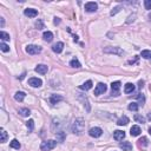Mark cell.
I'll list each match as a JSON object with an SVG mask.
<instances>
[{
	"mask_svg": "<svg viewBox=\"0 0 151 151\" xmlns=\"http://www.w3.org/2000/svg\"><path fill=\"white\" fill-rule=\"evenodd\" d=\"M85 130V122L83 118H77L71 125V131L74 135H82Z\"/></svg>",
	"mask_w": 151,
	"mask_h": 151,
	"instance_id": "obj_1",
	"label": "cell"
},
{
	"mask_svg": "<svg viewBox=\"0 0 151 151\" xmlns=\"http://www.w3.org/2000/svg\"><path fill=\"white\" fill-rule=\"evenodd\" d=\"M56 146H57V141H54V139H49V141H45V142L40 144V149L43 151H50L54 149Z\"/></svg>",
	"mask_w": 151,
	"mask_h": 151,
	"instance_id": "obj_2",
	"label": "cell"
},
{
	"mask_svg": "<svg viewBox=\"0 0 151 151\" xmlns=\"http://www.w3.org/2000/svg\"><path fill=\"white\" fill-rule=\"evenodd\" d=\"M105 53H111V54H117V56H123L124 51L120 47H105L104 49Z\"/></svg>",
	"mask_w": 151,
	"mask_h": 151,
	"instance_id": "obj_3",
	"label": "cell"
},
{
	"mask_svg": "<svg viewBox=\"0 0 151 151\" xmlns=\"http://www.w3.org/2000/svg\"><path fill=\"white\" fill-rule=\"evenodd\" d=\"M26 52H27L28 54L34 56V54H38V53L41 52V47L37 46V45H27V46H26Z\"/></svg>",
	"mask_w": 151,
	"mask_h": 151,
	"instance_id": "obj_4",
	"label": "cell"
},
{
	"mask_svg": "<svg viewBox=\"0 0 151 151\" xmlns=\"http://www.w3.org/2000/svg\"><path fill=\"white\" fill-rule=\"evenodd\" d=\"M89 135L91 136V137L98 138V137H100V136L103 135V130L100 129V127H92V129H90Z\"/></svg>",
	"mask_w": 151,
	"mask_h": 151,
	"instance_id": "obj_5",
	"label": "cell"
},
{
	"mask_svg": "<svg viewBox=\"0 0 151 151\" xmlns=\"http://www.w3.org/2000/svg\"><path fill=\"white\" fill-rule=\"evenodd\" d=\"M106 89L108 87H106V85L104 83H99L95 89V96H99V95H102V93H104L106 91Z\"/></svg>",
	"mask_w": 151,
	"mask_h": 151,
	"instance_id": "obj_6",
	"label": "cell"
},
{
	"mask_svg": "<svg viewBox=\"0 0 151 151\" xmlns=\"http://www.w3.org/2000/svg\"><path fill=\"white\" fill-rule=\"evenodd\" d=\"M98 8V5L93 1H90V3H86L85 4V11L86 12H96Z\"/></svg>",
	"mask_w": 151,
	"mask_h": 151,
	"instance_id": "obj_7",
	"label": "cell"
},
{
	"mask_svg": "<svg viewBox=\"0 0 151 151\" xmlns=\"http://www.w3.org/2000/svg\"><path fill=\"white\" fill-rule=\"evenodd\" d=\"M28 84H30L32 87H40L43 85V82H41V79H39V78H30V79H28Z\"/></svg>",
	"mask_w": 151,
	"mask_h": 151,
	"instance_id": "obj_8",
	"label": "cell"
},
{
	"mask_svg": "<svg viewBox=\"0 0 151 151\" xmlns=\"http://www.w3.org/2000/svg\"><path fill=\"white\" fill-rule=\"evenodd\" d=\"M24 13H25V16L28 17V18H34V17L38 16V11L34 8H26L24 11Z\"/></svg>",
	"mask_w": 151,
	"mask_h": 151,
	"instance_id": "obj_9",
	"label": "cell"
},
{
	"mask_svg": "<svg viewBox=\"0 0 151 151\" xmlns=\"http://www.w3.org/2000/svg\"><path fill=\"white\" fill-rule=\"evenodd\" d=\"M34 70H36V72H38V73H40V74H45V73H47L49 67H47L46 65H44V64H39V65L36 66Z\"/></svg>",
	"mask_w": 151,
	"mask_h": 151,
	"instance_id": "obj_10",
	"label": "cell"
},
{
	"mask_svg": "<svg viewBox=\"0 0 151 151\" xmlns=\"http://www.w3.org/2000/svg\"><path fill=\"white\" fill-rule=\"evenodd\" d=\"M113 138L116 141H123L125 138V132L122 131V130H116L113 132Z\"/></svg>",
	"mask_w": 151,
	"mask_h": 151,
	"instance_id": "obj_11",
	"label": "cell"
},
{
	"mask_svg": "<svg viewBox=\"0 0 151 151\" xmlns=\"http://www.w3.org/2000/svg\"><path fill=\"white\" fill-rule=\"evenodd\" d=\"M141 132H142V130H141V127H139L138 125H133V126L130 129V133H131V136H133V137L139 136Z\"/></svg>",
	"mask_w": 151,
	"mask_h": 151,
	"instance_id": "obj_12",
	"label": "cell"
},
{
	"mask_svg": "<svg viewBox=\"0 0 151 151\" xmlns=\"http://www.w3.org/2000/svg\"><path fill=\"white\" fill-rule=\"evenodd\" d=\"M63 100V97L60 95H52L51 97H50V103L51 104H57V103H59V102H62Z\"/></svg>",
	"mask_w": 151,
	"mask_h": 151,
	"instance_id": "obj_13",
	"label": "cell"
},
{
	"mask_svg": "<svg viewBox=\"0 0 151 151\" xmlns=\"http://www.w3.org/2000/svg\"><path fill=\"white\" fill-rule=\"evenodd\" d=\"M111 89H112V95H113V93L118 95V92H119V89H120V82H112Z\"/></svg>",
	"mask_w": 151,
	"mask_h": 151,
	"instance_id": "obj_14",
	"label": "cell"
},
{
	"mask_svg": "<svg viewBox=\"0 0 151 151\" xmlns=\"http://www.w3.org/2000/svg\"><path fill=\"white\" fill-rule=\"evenodd\" d=\"M120 149H123L124 151H131L132 150V144L130 142H123V143H120L119 144Z\"/></svg>",
	"mask_w": 151,
	"mask_h": 151,
	"instance_id": "obj_15",
	"label": "cell"
},
{
	"mask_svg": "<svg viewBox=\"0 0 151 151\" xmlns=\"http://www.w3.org/2000/svg\"><path fill=\"white\" fill-rule=\"evenodd\" d=\"M63 49H64V44L63 43H57L56 45H53L52 46L53 52H56V53H60L63 51Z\"/></svg>",
	"mask_w": 151,
	"mask_h": 151,
	"instance_id": "obj_16",
	"label": "cell"
},
{
	"mask_svg": "<svg viewBox=\"0 0 151 151\" xmlns=\"http://www.w3.org/2000/svg\"><path fill=\"white\" fill-rule=\"evenodd\" d=\"M43 38H44V40H45V41H47V43H51V41H52V39H53V33H52V32H50V31L44 32Z\"/></svg>",
	"mask_w": 151,
	"mask_h": 151,
	"instance_id": "obj_17",
	"label": "cell"
},
{
	"mask_svg": "<svg viewBox=\"0 0 151 151\" xmlns=\"http://www.w3.org/2000/svg\"><path fill=\"white\" fill-rule=\"evenodd\" d=\"M135 91V85L131 83H127L125 86H124V92L125 93H132Z\"/></svg>",
	"mask_w": 151,
	"mask_h": 151,
	"instance_id": "obj_18",
	"label": "cell"
},
{
	"mask_svg": "<svg viewBox=\"0 0 151 151\" xmlns=\"http://www.w3.org/2000/svg\"><path fill=\"white\" fill-rule=\"evenodd\" d=\"M127 123H129V118H127L126 116H123V117H120L119 119L117 120V125H119V126H123V125H126Z\"/></svg>",
	"mask_w": 151,
	"mask_h": 151,
	"instance_id": "obj_19",
	"label": "cell"
},
{
	"mask_svg": "<svg viewBox=\"0 0 151 151\" xmlns=\"http://www.w3.org/2000/svg\"><path fill=\"white\" fill-rule=\"evenodd\" d=\"M92 82L91 80H87V82H85V83L83 84V85H80V89L84 90V91H87V90H90L91 87H92Z\"/></svg>",
	"mask_w": 151,
	"mask_h": 151,
	"instance_id": "obj_20",
	"label": "cell"
},
{
	"mask_svg": "<svg viewBox=\"0 0 151 151\" xmlns=\"http://www.w3.org/2000/svg\"><path fill=\"white\" fill-rule=\"evenodd\" d=\"M9 146L12 149H16V150H19V149L21 148V144L19 143L18 139H13L12 142H11V144H9Z\"/></svg>",
	"mask_w": 151,
	"mask_h": 151,
	"instance_id": "obj_21",
	"label": "cell"
},
{
	"mask_svg": "<svg viewBox=\"0 0 151 151\" xmlns=\"http://www.w3.org/2000/svg\"><path fill=\"white\" fill-rule=\"evenodd\" d=\"M70 66H71V67H74V68H80L82 65H80L79 60H78L77 58H73L71 62H70Z\"/></svg>",
	"mask_w": 151,
	"mask_h": 151,
	"instance_id": "obj_22",
	"label": "cell"
},
{
	"mask_svg": "<svg viewBox=\"0 0 151 151\" xmlns=\"http://www.w3.org/2000/svg\"><path fill=\"white\" fill-rule=\"evenodd\" d=\"M25 92H17L16 95H14V99H16L17 102H22L25 98Z\"/></svg>",
	"mask_w": 151,
	"mask_h": 151,
	"instance_id": "obj_23",
	"label": "cell"
},
{
	"mask_svg": "<svg viewBox=\"0 0 151 151\" xmlns=\"http://www.w3.org/2000/svg\"><path fill=\"white\" fill-rule=\"evenodd\" d=\"M141 56L143 57L144 59H151V51L150 50H143Z\"/></svg>",
	"mask_w": 151,
	"mask_h": 151,
	"instance_id": "obj_24",
	"label": "cell"
},
{
	"mask_svg": "<svg viewBox=\"0 0 151 151\" xmlns=\"http://www.w3.org/2000/svg\"><path fill=\"white\" fill-rule=\"evenodd\" d=\"M0 135H1L0 142H1V143H5V142L7 141V137H8V136H7V132H6V131H5L4 129H1V130H0Z\"/></svg>",
	"mask_w": 151,
	"mask_h": 151,
	"instance_id": "obj_25",
	"label": "cell"
},
{
	"mask_svg": "<svg viewBox=\"0 0 151 151\" xmlns=\"http://www.w3.org/2000/svg\"><path fill=\"white\" fill-rule=\"evenodd\" d=\"M0 38H1L3 41H8V40L11 39V38H9V34L6 33V32H4V31L0 32Z\"/></svg>",
	"mask_w": 151,
	"mask_h": 151,
	"instance_id": "obj_26",
	"label": "cell"
},
{
	"mask_svg": "<svg viewBox=\"0 0 151 151\" xmlns=\"http://www.w3.org/2000/svg\"><path fill=\"white\" fill-rule=\"evenodd\" d=\"M26 126H27L28 131H33V129H34V120L33 119L27 120V122H26Z\"/></svg>",
	"mask_w": 151,
	"mask_h": 151,
	"instance_id": "obj_27",
	"label": "cell"
},
{
	"mask_svg": "<svg viewBox=\"0 0 151 151\" xmlns=\"http://www.w3.org/2000/svg\"><path fill=\"white\" fill-rule=\"evenodd\" d=\"M19 113L21 114V116H24V117H27V116H30V114H31V111H30V110H28V109H20V110H19Z\"/></svg>",
	"mask_w": 151,
	"mask_h": 151,
	"instance_id": "obj_28",
	"label": "cell"
},
{
	"mask_svg": "<svg viewBox=\"0 0 151 151\" xmlns=\"http://www.w3.org/2000/svg\"><path fill=\"white\" fill-rule=\"evenodd\" d=\"M129 110L130 111H137V110H138V104H137V103H131V104H129Z\"/></svg>",
	"mask_w": 151,
	"mask_h": 151,
	"instance_id": "obj_29",
	"label": "cell"
},
{
	"mask_svg": "<svg viewBox=\"0 0 151 151\" xmlns=\"http://www.w3.org/2000/svg\"><path fill=\"white\" fill-rule=\"evenodd\" d=\"M139 145H142L143 148H145L148 145V138L146 137H142V138L139 139Z\"/></svg>",
	"mask_w": 151,
	"mask_h": 151,
	"instance_id": "obj_30",
	"label": "cell"
},
{
	"mask_svg": "<svg viewBox=\"0 0 151 151\" xmlns=\"http://www.w3.org/2000/svg\"><path fill=\"white\" fill-rule=\"evenodd\" d=\"M135 120L136 122H138V123H145V118L141 114H136L135 116Z\"/></svg>",
	"mask_w": 151,
	"mask_h": 151,
	"instance_id": "obj_31",
	"label": "cell"
},
{
	"mask_svg": "<svg viewBox=\"0 0 151 151\" xmlns=\"http://www.w3.org/2000/svg\"><path fill=\"white\" fill-rule=\"evenodd\" d=\"M0 49H1V51H3V52H8V51H9V46H8V45H6L5 43L0 44Z\"/></svg>",
	"mask_w": 151,
	"mask_h": 151,
	"instance_id": "obj_32",
	"label": "cell"
},
{
	"mask_svg": "<svg viewBox=\"0 0 151 151\" xmlns=\"http://www.w3.org/2000/svg\"><path fill=\"white\" fill-rule=\"evenodd\" d=\"M57 138L59 139V142H64V139H65V133L63 132V131H60V132H57Z\"/></svg>",
	"mask_w": 151,
	"mask_h": 151,
	"instance_id": "obj_33",
	"label": "cell"
},
{
	"mask_svg": "<svg viewBox=\"0 0 151 151\" xmlns=\"http://www.w3.org/2000/svg\"><path fill=\"white\" fill-rule=\"evenodd\" d=\"M36 26H37V28H38V30H43V28H44L43 20H40V19H38V21L36 22Z\"/></svg>",
	"mask_w": 151,
	"mask_h": 151,
	"instance_id": "obj_34",
	"label": "cell"
},
{
	"mask_svg": "<svg viewBox=\"0 0 151 151\" xmlns=\"http://www.w3.org/2000/svg\"><path fill=\"white\" fill-rule=\"evenodd\" d=\"M120 9H122V6H117V7H114V8L111 11V13H110V14H111V16H114L116 13H118V12H119Z\"/></svg>",
	"mask_w": 151,
	"mask_h": 151,
	"instance_id": "obj_35",
	"label": "cell"
},
{
	"mask_svg": "<svg viewBox=\"0 0 151 151\" xmlns=\"http://www.w3.org/2000/svg\"><path fill=\"white\" fill-rule=\"evenodd\" d=\"M144 6H145V8L146 9H151V0H145Z\"/></svg>",
	"mask_w": 151,
	"mask_h": 151,
	"instance_id": "obj_36",
	"label": "cell"
},
{
	"mask_svg": "<svg viewBox=\"0 0 151 151\" xmlns=\"http://www.w3.org/2000/svg\"><path fill=\"white\" fill-rule=\"evenodd\" d=\"M137 98H138L139 100H142V102L144 103V97H143V96H141V95H139V96H137Z\"/></svg>",
	"mask_w": 151,
	"mask_h": 151,
	"instance_id": "obj_37",
	"label": "cell"
},
{
	"mask_svg": "<svg viewBox=\"0 0 151 151\" xmlns=\"http://www.w3.org/2000/svg\"><path fill=\"white\" fill-rule=\"evenodd\" d=\"M59 22H60V20H59L58 18H56V19H54V24H59Z\"/></svg>",
	"mask_w": 151,
	"mask_h": 151,
	"instance_id": "obj_38",
	"label": "cell"
},
{
	"mask_svg": "<svg viewBox=\"0 0 151 151\" xmlns=\"http://www.w3.org/2000/svg\"><path fill=\"white\" fill-rule=\"evenodd\" d=\"M4 24H5V21H4V19L1 18V27H4Z\"/></svg>",
	"mask_w": 151,
	"mask_h": 151,
	"instance_id": "obj_39",
	"label": "cell"
},
{
	"mask_svg": "<svg viewBox=\"0 0 151 151\" xmlns=\"http://www.w3.org/2000/svg\"><path fill=\"white\" fill-rule=\"evenodd\" d=\"M148 118H149V119H150V120H151V112H150V113H149V114H148Z\"/></svg>",
	"mask_w": 151,
	"mask_h": 151,
	"instance_id": "obj_40",
	"label": "cell"
},
{
	"mask_svg": "<svg viewBox=\"0 0 151 151\" xmlns=\"http://www.w3.org/2000/svg\"><path fill=\"white\" fill-rule=\"evenodd\" d=\"M149 133H150V135H151V127H150V129H149Z\"/></svg>",
	"mask_w": 151,
	"mask_h": 151,
	"instance_id": "obj_41",
	"label": "cell"
}]
</instances>
